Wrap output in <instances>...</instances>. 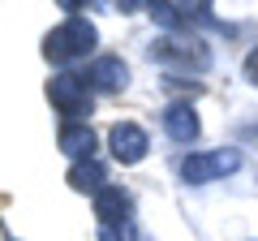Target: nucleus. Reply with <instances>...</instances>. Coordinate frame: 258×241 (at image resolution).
Instances as JSON below:
<instances>
[{
    "instance_id": "nucleus-1",
    "label": "nucleus",
    "mask_w": 258,
    "mask_h": 241,
    "mask_svg": "<svg viewBox=\"0 0 258 241\" xmlns=\"http://www.w3.org/2000/svg\"><path fill=\"white\" fill-rule=\"evenodd\" d=\"M95 43H99V35H95V26L86 18H69L64 26H56L52 35L43 39V56L52 61V65H74V61H82V56L95 52Z\"/></svg>"
},
{
    "instance_id": "nucleus-2",
    "label": "nucleus",
    "mask_w": 258,
    "mask_h": 241,
    "mask_svg": "<svg viewBox=\"0 0 258 241\" xmlns=\"http://www.w3.org/2000/svg\"><path fill=\"white\" fill-rule=\"evenodd\" d=\"M241 168V155L232 147L224 151H198V155L181 159V176L189 181V186H207V181H215V176H228Z\"/></svg>"
},
{
    "instance_id": "nucleus-3",
    "label": "nucleus",
    "mask_w": 258,
    "mask_h": 241,
    "mask_svg": "<svg viewBox=\"0 0 258 241\" xmlns=\"http://www.w3.org/2000/svg\"><path fill=\"white\" fill-rule=\"evenodd\" d=\"M47 99L69 116V125H78V116L91 112V91H86V82L78 74H56L52 82H47Z\"/></svg>"
},
{
    "instance_id": "nucleus-4",
    "label": "nucleus",
    "mask_w": 258,
    "mask_h": 241,
    "mask_svg": "<svg viewBox=\"0 0 258 241\" xmlns=\"http://www.w3.org/2000/svg\"><path fill=\"white\" fill-rule=\"evenodd\" d=\"M108 147H112V159H116V164H138V159L151 151V138H147V130H142V125L120 120V125H112Z\"/></svg>"
},
{
    "instance_id": "nucleus-5",
    "label": "nucleus",
    "mask_w": 258,
    "mask_h": 241,
    "mask_svg": "<svg viewBox=\"0 0 258 241\" xmlns=\"http://www.w3.org/2000/svg\"><path fill=\"white\" fill-rule=\"evenodd\" d=\"M82 82L95 86V91H125L129 86V65L120 61V56H99V61L86 69Z\"/></svg>"
},
{
    "instance_id": "nucleus-6",
    "label": "nucleus",
    "mask_w": 258,
    "mask_h": 241,
    "mask_svg": "<svg viewBox=\"0 0 258 241\" xmlns=\"http://www.w3.org/2000/svg\"><path fill=\"white\" fill-rule=\"evenodd\" d=\"M164 130H168V138H172V142H194V138H198V130H203L194 103H185V99L168 103V108H164Z\"/></svg>"
},
{
    "instance_id": "nucleus-7",
    "label": "nucleus",
    "mask_w": 258,
    "mask_h": 241,
    "mask_svg": "<svg viewBox=\"0 0 258 241\" xmlns=\"http://www.w3.org/2000/svg\"><path fill=\"white\" fill-rule=\"evenodd\" d=\"M129 211H134V203H129V194L120 186H108L95 194V220L108 228V224H129Z\"/></svg>"
},
{
    "instance_id": "nucleus-8",
    "label": "nucleus",
    "mask_w": 258,
    "mask_h": 241,
    "mask_svg": "<svg viewBox=\"0 0 258 241\" xmlns=\"http://www.w3.org/2000/svg\"><path fill=\"white\" fill-rule=\"evenodd\" d=\"M56 142H60V151L69 159H78V164L95 155V134H91L86 120H78V125H60V138H56Z\"/></svg>"
},
{
    "instance_id": "nucleus-9",
    "label": "nucleus",
    "mask_w": 258,
    "mask_h": 241,
    "mask_svg": "<svg viewBox=\"0 0 258 241\" xmlns=\"http://www.w3.org/2000/svg\"><path fill=\"white\" fill-rule=\"evenodd\" d=\"M69 186L82 190V194H99V190H108V172H103V164H95V159H82V164L69 168Z\"/></svg>"
},
{
    "instance_id": "nucleus-10",
    "label": "nucleus",
    "mask_w": 258,
    "mask_h": 241,
    "mask_svg": "<svg viewBox=\"0 0 258 241\" xmlns=\"http://www.w3.org/2000/svg\"><path fill=\"white\" fill-rule=\"evenodd\" d=\"M138 232H134V224H108V228H99V241H134Z\"/></svg>"
},
{
    "instance_id": "nucleus-11",
    "label": "nucleus",
    "mask_w": 258,
    "mask_h": 241,
    "mask_svg": "<svg viewBox=\"0 0 258 241\" xmlns=\"http://www.w3.org/2000/svg\"><path fill=\"white\" fill-rule=\"evenodd\" d=\"M245 78H249V82L258 86V47H254V52L245 56Z\"/></svg>"
}]
</instances>
